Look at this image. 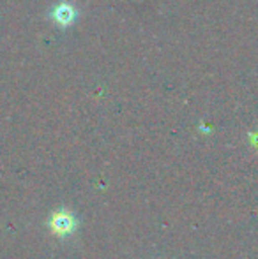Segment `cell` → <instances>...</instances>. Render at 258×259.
I'll use <instances>...</instances> for the list:
<instances>
[{"instance_id":"obj_1","label":"cell","mask_w":258,"mask_h":259,"mask_svg":"<svg viewBox=\"0 0 258 259\" xmlns=\"http://www.w3.org/2000/svg\"><path fill=\"white\" fill-rule=\"evenodd\" d=\"M53 20L59 25H62V27H67V25H71L72 20H75V9H72L69 4H60V6H57L55 11H53Z\"/></svg>"}]
</instances>
